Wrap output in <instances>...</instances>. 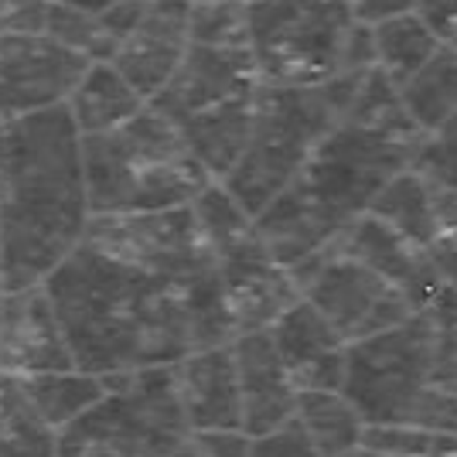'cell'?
<instances>
[{
  "label": "cell",
  "mask_w": 457,
  "mask_h": 457,
  "mask_svg": "<svg viewBox=\"0 0 457 457\" xmlns=\"http://www.w3.org/2000/svg\"><path fill=\"white\" fill-rule=\"evenodd\" d=\"M427 134L410 120L400 89L372 69L352 110L324 137L294 185L256 215L260 239L290 273L311 263L369 215L379 191L417 168Z\"/></svg>",
  "instance_id": "1"
},
{
  "label": "cell",
  "mask_w": 457,
  "mask_h": 457,
  "mask_svg": "<svg viewBox=\"0 0 457 457\" xmlns=\"http://www.w3.org/2000/svg\"><path fill=\"white\" fill-rule=\"evenodd\" d=\"M185 284L161 280L82 243L45 287L65 324L76 369L110 379L178 365L198 352Z\"/></svg>",
  "instance_id": "2"
},
{
  "label": "cell",
  "mask_w": 457,
  "mask_h": 457,
  "mask_svg": "<svg viewBox=\"0 0 457 457\" xmlns=\"http://www.w3.org/2000/svg\"><path fill=\"white\" fill-rule=\"evenodd\" d=\"M93 222L82 134L65 106L0 123V236L7 290L48 284Z\"/></svg>",
  "instance_id": "3"
},
{
  "label": "cell",
  "mask_w": 457,
  "mask_h": 457,
  "mask_svg": "<svg viewBox=\"0 0 457 457\" xmlns=\"http://www.w3.org/2000/svg\"><path fill=\"white\" fill-rule=\"evenodd\" d=\"M82 157L93 219L185 209L215 185L185 134L154 106L113 134L82 140Z\"/></svg>",
  "instance_id": "4"
},
{
  "label": "cell",
  "mask_w": 457,
  "mask_h": 457,
  "mask_svg": "<svg viewBox=\"0 0 457 457\" xmlns=\"http://www.w3.org/2000/svg\"><path fill=\"white\" fill-rule=\"evenodd\" d=\"M369 72H345L311 89H290V86L260 89L246 151L222 181L253 219L273 198H280L294 185V178L304 171L307 161L324 144V137L352 110V99Z\"/></svg>",
  "instance_id": "5"
},
{
  "label": "cell",
  "mask_w": 457,
  "mask_h": 457,
  "mask_svg": "<svg viewBox=\"0 0 457 457\" xmlns=\"http://www.w3.org/2000/svg\"><path fill=\"white\" fill-rule=\"evenodd\" d=\"M434 324L423 314L348 345L345 396L369 427H427L457 437V400L434 389Z\"/></svg>",
  "instance_id": "6"
},
{
  "label": "cell",
  "mask_w": 457,
  "mask_h": 457,
  "mask_svg": "<svg viewBox=\"0 0 457 457\" xmlns=\"http://www.w3.org/2000/svg\"><path fill=\"white\" fill-rule=\"evenodd\" d=\"M191 434L174 365L140 369L106 379V396L58 434V457H178Z\"/></svg>",
  "instance_id": "7"
},
{
  "label": "cell",
  "mask_w": 457,
  "mask_h": 457,
  "mask_svg": "<svg viewBox=\"0 0 457 457\" xmlns=\"http://www.w3.org/2000/svg\"><path fill=\"white\" fill-rule=\"evenodd\" d=\"M249 52L263 86L311 89L345 76L359 28L348 0H243Z\"/></svg>",
  "instance_id": "8"
},
{
  "label": "cell",
  "mask_w": 457,
  "mask_h": 457,
  "mask_svg": "<svg viewBox=\"0 0 457 457\" xmlns=\"http://www.w3.org/2000/svg\"><path fill=\"white\" fill-rule=\"evenodd\" d=\"M294 280L304 301L321 311L328 324L345 338V345L386 335L417 318V307L400 287H393L376 270L338 249H328L311 263L297 267Z\"/></svg>",
  "instance_id": "9"
},
{
  "label": "cell",
  "mask_w": 457,
  "mask_h": 457,
  "mask_svg": "<svg viewBox=\"0 0 457 457\" xmlns=\"http://www.w3.org/2000/svg\"><path fill=\"white\" fill-rule=\"evenodd\" d=\"M86 243L171 284H185L215 267L191 205L134 215H96Z\"/></svg>",
  "instance_id": "10"
},
{
  "label": "cell",
  "mask_w": 457,
  "mask_h": 457,
  "mask_svg": "<svg viewBox=\"0 0 457 457\" xmlns=\"http://www.w3.org/2000/svg\"><path fill=\"white\" fill-rule=\"evenodd\" d=\"M89 65L52 35H0V123L69 106Z\"/></svg>",
  "instance_id": "11"
},
{
  "label": "cell",
  "mask_w": 457,
  "mask_h": 457,
  "mask_svg": "<svg viewBox=\"0 0 457 457\" xmlns=\"http://www.w3.org/2000/svg\"><path fill=\"white\" fill-rule=\"evenodd\" d=\"M212 260L239 338L253 331H270L304 297L294 273L273 260L256 226L219 249Z\"/></svg>",
  "instance_id": "12"
},
{
  "label": "cell",
  "mask_w": 457,
  "mask_h": 457,
  "mask_svg": "<svg viewBox=\"0 0 457 457\" xmlns=\"http://www.w3.org/2000/svg\"><path fill=\"white\" fill-rule=\"evenodd\" d=\"M260 89H263V79L256 72L249 48L191 45L181 69L151 106L168 116L174 127H185L191 120L253 103Z\"/></svg>",
  "instance_id": "13"
},
{
  "label": "cell",
  "mask_w": 457,
  "mask_h": 457,
  "mask_svg": "<svg viewBox=\"0 0 457 457\" xmlns=\"http://www.w3.org/2000/svg\"><path fill=\"white\" fill-rule=\"evenodd\" d=\"M69 369H76V355L48 287L7 290L0 318V372L28 379Z\"/></svg>",
  "instance_id": "14"
},
{
  "label": "cell",
  "mask_w": 457,
  "mask_h": 457,
  "mask_svg": "<svg viewBox=\"0 0 457 457\" xmlns=\"http://www.w3.org/2000/svg\"><path fill=\"white\" fill-rule=\"evenodd\" d=\"M191 48V7L185 0H147L134 35L123 41L113 65L147 103L181 69Z\"/></svg>",
  "instance_id": "15"
},
{
  "label": "cell",
  "mask_w": 457,
  "mask_h": 457,
  "mask_svg": "<svg viewBox=\"0 0 457 457\" xmlns=\"http://www.w3.org/2000/svg\"><path fill=\"white\" fill-rule=\"evenodd\" d=\"M239 396H243V434L249 440L270 437L297 420L301 389L284 365L270 331H253L232 342Z\"/></svg>",
  "instance_id": "16"
},
{
  "label": "cell",
  "mask_w": 457,
  "mask_h": 457,
  "mask_svg": "<svg viewBox=\"0 0 457 457\" xmlns=\"http://www.w3.org/2000/svg\"><path fill=\"white\" fill-rule=\"evenodd\" d=\"M280 359L301 393H342L348 372V345L311 301H297L270 328Z\"/></svg>",
  "instance_id": "17"
},
{
  "label": "cell",
  "mask_w": 457,
  "mask_h": 457,
  "mask_svg": "<svg viewBox=\"0 0 457 457\" xmlns=\"http://www.w3.org/2000/svg\"><path fill=\"white\" fill-rule=\"evenodd\" d=\"M174 386L195 434H243V396L232 345L191 352L174 365Z\"/></svg>",
  "instance_id": "18"
},
{
  "label": "cell",
  "mask_w": 457,
  "mask_h": 457,
  "mask_svg": "<svg viewBox=\"0 0 457 457\" xmlns=\"http://www.w3.org/2000/svg\"><path fill=\"white\" fill-rule=\"evenodd\" d=\"M144 7H147V0H123L116 7L93 14V11H79V7L55 0L48 11L45 35H52L65 48H72L89 62H113L116 52L123 48V41L130 38L134 28L140 24Z\"/></svg>",
  "instance_id": "19"
},
{
  "label": "cell",
  "mask_w": 457,
  "mask_h": 457,
  "mask_svg": "<svg viewBox=\"0 0 457 457\" xmlns=\"http://www.w3.org/2000/svg\"><path fill=\"white\" fill-rule=\"evenodd\" d=\"M147 106L151 103L120 76L113 62H93L65 110L72 116L82 140H89V137L113 134L120 127H127Z\"/></svg>",
  "instance_id": "20"
},
{
  "label": "cell",
  "mask_w": 457,
  "mask_h": 457,
  "mask_svg": "<svg viewBox=\"0 0 457 457\" xmlns=\"http://www.w3.org/2000/svg\"><path fill=\"white\" fill-rule=\"evenodd\" d=\"M301 434L318 457H359L369 423L345 393H301L297 420Z\"/></svg>",
  "instance_id": "21"
},
{
  "label": "cell",
  "mask_w": 457,
  "mask_h": 457,
  "mask_svg": "<svg viewBox=\"0 0 457 457\" xmlns=\"http://www.w3.org/2000/svg\"><path fill=\"white\" fill-rule=\"evenodd\" d=\"M400 99L410 120L427 134H440L457 116V48L444 45L417 76L400 86Z\"/></svg>",
  "instance_id": "22"
},
{
  "label": "cell",
  "mask_w": 457,
  "mask_h": 457,
  "mask_svg": "<svg viewBox=\"0 0 457 457\" xmlns=\"http://www.w3.org/2000/svg\"><path fill=\"white\" fill-rule=\"evenodd\" d=\"M21 386H24L28 400L35 403L41 420L58 434L79 423L96 403L106 396V379L93 376V372H82V369L28 376V379H21Z\"/></svg>",
  "instance_id": "23"
},
{
  "label": "cell",
  "mask_w": 457,
  "mask_h": 457,
  "mask_svg": "<svg viewBox=\"0 0 457 457\" xmlns=\"http://www.w3.org/2000/svg\"><path fill=\"white\" fill-rule=\"evenodd\" d=\"M372 45H376V69L396 89L406 86L444 48V41L413 11L382 21V24H372Z\"/></svg>",
  "instance_id": "24"
},
{
  "label": "cell",
  "mask_w": 457,
  "mask_h": 457,
  "mask_svg": "<svg viewBox=\"0 0 457 457\" xmlns=\"http://www.w3.org/2000/svg\"><path fill=\"white\" fill-rule=\"evenodd\" d=\"M369 215H376L379 222L393 226L423 249H434V243L440 239L437 215H434V202H430V181L417 168L393 178L372 202Z\"/></svg>",
  "instance_id": "25"
},
{
  "label": "cell",
  "mask_w": 457,
  "mask_h": 457,
  "mask_svg": "<svg viewBox=\"0 0 457 457\" xmlns=\"http://www.w3.org/2000/svg\"><path fill=\"white\" fill-rule=\"evenodd\" d=\"M0 457H58V430H52L18 376L0 372Z\"/></svg>",
  "instance_id": "26"
},
{
  "label": "cell",
  "mask_w": 457,
  "mask_h": 457,
  "mask_svg": "<svg viewBox=\"0 0 457 457\" xmlns=\"http://www.w3.org/2000/svg\"><path fill=\"white\" fill-rule=\"evenodd\" d=\"M362 451L386 457H454L457 437L440 434V430H427V427H410V423L369 427Z\"/></svg>",
  "instance_id": "27"
},
{
  "label": "cell",
  "mask_w": 457,
  "mask_h": 457,
  "mask_svg": "<svg viewBox=\"0 0 457 457\" xmlns=\"http://www.w3.org/2000/svg\"><path fill=\"white\" fill-rule=\"evenodd\" d=\"M191 45L205 48H249V21L243 0L191 7Z\"/></svg>",
  "instance_id": "28"
},
{
  "label": "cell",
  "mask_w": 457,
  "mask_h": 457,
  "mask_svg": "<svg viewBox=\"0 0 457 457\" xmlns=\"http://www.w3.org/2000/svg\"><path fill=\"white\" fill-rule=\"evenodd\" d=\"M417 171L457 191V116L423 144L417 157Z\"/></svg>",
  "instance_id": "29"
},
{
  "label": "cell",
  "mask_w": 457,
  "mask_h": 457,
  "mask_svg": "<svg viewBox=\"0 0 457 457\" xmlns=\"http://www.w3.org/2000/svg\"><path fill=\"white\" fill-rule=\"evenodd\" d=\"M55 0H0V35H45Z\"/></svg>",
  "instance_id": "30"
},
{
  "label": "cell",
  "mask_w": 457,
  "mask_h": 457,
  "mask_svg": "<svg viewBox=\"0 0 457 457\" xmlns=\"http://www.w3.org/2000/svg\"><path fill=\"white\" fill-rule=\"evenodd\" d=\"M434 389L457 400V321L434 328Z\"/></svg>",
  "instance_id": "31"
},
{
  "label": "cell",
  "mask_w": 457,
  "mask_h": 457,
  "mask_svg": "<svg viewBox=\"0 0 457 457\" xmlns=\"http://www.w3.org/2000/svg\"><path fill=\"white\" fill-rule=\"evenodd\" d=\"M253 440L246 434H191L178 457H249Z\"/></svg>",
  "instance_id": "32"
},
{
  "label": "cell",
  "mask_w": 457,
  "mask_h": 457,
  "mask_svg": "<svg viewBox=\"0 0 457 457\" xmlns=\"http://www.w3.org/2000/svg\"><path fill=\"white\" fill-rule=\"evenodd\" d=\"M249 457H318V454H314V447L301 434V427L290 423V427L270 434V437L253 440V454Z\"/></svg>",
  "instance_id": "33"
},
{
  "label": "cell",
  "mask_w": 457,
  "mask_h": 457,
  "mask_svg": "<svg viewBox=\"0 0 457 457\" xmlns=\"http://www.w3.org/2000/svg\"><path fill=\"white\" fill-rule=\"evenodd\" d=\"M417 14L444 45H457V0H417Z\"/></svg>",
  "instance_id": "34"
},
{
  "label": "cell",
  "mask_w": 457,
  "mask_h": 457,
  "mask_svg": "<svg viewBox=\"0 0 457 457\" xmlns=\"http://www.w3.org/2000/svg\"><path fill=\"white\" fill-rule=\"evenodd\" d=\"M413 4L417 0H348V7H352V14L359 24H382V21L389 18H400V14H410L413 11Z\"/></svg>",
  "instance_id": "35"
},
{
  "label": "cell",
  "mask_w": 457,
  "mask_h": 457,
  "mask_svg": "<svg viewBox=\"0 0 457 457\" xmlns=\"http://www.w3.org/2000/svg\"><path fill=\"white\" fill-rule=\"evenodd\" d=\"M430 256H434V263H437L440 277L457 290V232L440 236L437 243H434V249H430Z\"/></svg>",
  "instance_id": "36"
},
{
  "label": "cell",
  "mask_w": 457,
  "mask_h": 457,
  "mask_svg": "<svg viewBox=\"0 0 457 457\" xmlns=\"http://www.w3.org/2000/svg\"><path fill=\"white\" fill-rule=\"evenodd\" d=\"M58 4H69V7H79V11H106V7H116L123 0H58Z\"/></svg>",
  "instance_id": "37"
},
{
  "label": "cell",
  "mask_w": 457,
  "mask_h": 457,
  "mask_svg": "<svg viewBox=\"0 0 457 457\" xmlns=\"http://www.w3.org/2000/svg\"><path fill=\"white\" fill-rule=\"evenodd\" d=\"M188 7H198V4H228V0H185Z\"/></svg>",
  "instance_id": "38"
},
{
  "label": "cell",
  "mask_w": 457,
  "mask_h": 457,
  "mask_svg": "<svg viewBox=\"0 0 457 457\" xmlns=\"http://www.w3.org/2000/svg\"><path fill=\"white\" fill-rule=\"evenodd\" d=\"M4 301H7V287H4V280H0V318H4Z\"/></svg>",
  "instance_id": "39"
},
{
  "label": "cell",
  "mask_w": 457,
  "mask_h": 457,
  "mask_svg": "<svg viewBox=\"0 0 457 457\" xmlns=\"http://www.w3.org/2000/svg\"><path fill=\"white\" fill-rule=\"evenodd\" d=\"M0 267H4V236H0Z\"/></svg>",
  "instance_id": "40"
},
{
  "label": "cell",
  "mask_w": 457,
  "mask_h": 457,
  "mask_svg": "<svg viewBox=\"0 0 457 457\" xmlns=\"http://www.w3.org/2000/svg\"><path fill=\"white\" fill-rule=\"evenodd\" d=\"M359 457H386V454H372V451H362Z\"/></svg>",
  "instance_id": "41"
},
{
  "label": "cell",
  "mask_w": 457,
  "mask_h": 457,
  "mask_svg": "<svg viewBox=\"0 0 457 457\" xmlns=\"http://www.w3.org/2000/svg\"><path fill=\"white\" fill-rule=\"evenodd\" d=\"M454 48H457V45H454Z\"/></svg>",
  "instance_id": "42"
},
{
  "label": "cell",
  "mask_w": 457,
  "mask_h": 457,
  "mask_svg": "<svg viewBox=\"0 0 457 457\" xmlns=\"http://www.w3.org/2000/svg\"><path fill=\"white\" fill-rule=\"evenodd\" d=\"M454 457H457V454H454Z\"/></svg>",
  "instance_id": "43"
}]
</instances>
